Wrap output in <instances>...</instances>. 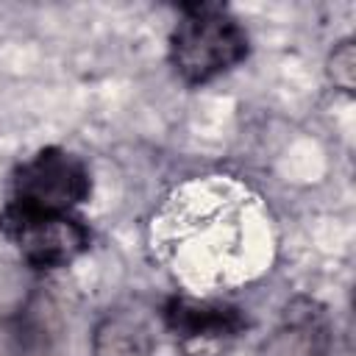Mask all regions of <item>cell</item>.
<instances>
[{"instance_id":"5b68a950","label":"cell","mask_w":356,"mask_h":356,"mask_svg":"<svg viewBox=\"0 0 356 356\" xmlns=\"http://www.w3.org/2000/svg\"><path fill=\"white\" fill-rule=\"evenodd\" d=\"M92 356H153V334L136 314L111 312L95 328Z\"/></svg>"},{"instance_id":"3957f363","label":"cell","mask_w":356,"mask_h":356,"mask_svg":"<svg viewBox=\"0 0 356 356\" xmlns=\"http://www.w3.org/2000/svg\"><path fill=\"white\" fill-rule=\"evenodd\" d=\"M89 195V172L61 147H44L14 178V203L36 211H70Z\"/></svg>"},{"instance_id":"8992f818","label":"cell","mask_w":356,"mask_h":356,"mask_svg":"<svg viewBox=\"0 0 356 356\" xmlns=\"http://www.w3.org/2000/svg\"><path fill=\"white\" fill-rule=\"evenodd\" d=\"M328 75L331 81L345 89V92H353V83H356V50H353V42H339L328 58Z\"/></svg>"},{"instance_id":"7a4b0ae2","label":"cell","mask_w":356,"mask_h":356,"mask_svg":"<svg viewBox=\"0 0 356 356\" xmlns=\"http://www.w3.org/2000/svg\"><path fill=\"white\" fill-rule=\"evenodd\" d=\"M0 231L33 267H67L89 248V231L70 211H36L11 203L0 214Z\"/></svg>"},{"instance_id":"6da1fadb","label":"cell","mask_w":356,"mask_h":356,"mask_svg":"<svg viewBox=\"0 0 356 356\" xmlns=\"http://www.w3.org/2000/svg\"><path fill=\"white\" fill-rule=\"evenodd\" d=\"M248 56V33L214 3L184 6L170 36V61L186 83H206Z\"/></svg>"},{"instance_id":"277c9868","label":"cell","mask_w":356,"mask_h":356,"mask_svg":"<svg viewBox=\"0 0 356 356\" xmlns=\"http://www.w3.org/2000/svg\"><path fill=\"white\" fill-rule=\"evenodd\" d=\"M164 325L184 342H217L234 339L248 328L242 309L217 300H195L175 295L161 309Z\"/></svg>"}]
</instances>
